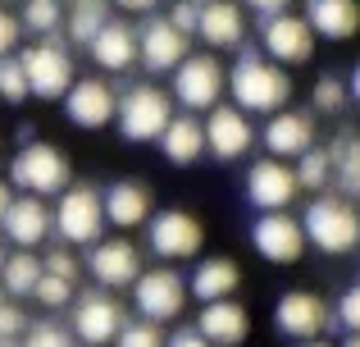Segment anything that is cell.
<instances>
[{
	"mask_svg": "<svg viewBox=\"0 0 360 347\" xmlns=\"http://www.w3.org/2000/svg\"><path fill=\"white\" fill-rule=\"evenodd\" d=\"M115 119H119V133L128 137V142H160L165 128L174 124V96L150 87V82H137V87H128L119 96Z\"/></svg>",
	"mask_w": 360,
	"mask_h": 347,
	"instance_id": "cell-4",
	"label": "cell"
},
{
	"mask_svg": "<svg viewBox=\"0 0 360 347\" xmlns=\"http://www.w3.org/2000/svg\"><path fill=\"white\" fill-rule=\"evenodd\" d=\"M41 265H46V275H60V279H69V284H78V256H73L69 247H55Z\"/></svg>",
	"mask_w": 360,
	"mask_h": 347,
	"instance_id": "cell-41",
	"label": "cell"
},
{
	"mask_svg": "<svg viewBox=\"0 0 360 347\" xmlns=\"http://www.w3.org/2000/svg\"><path fill=\"white\" fill-rule=\"evenodd\" d=\"M238 284H242L238 260L210 256V260H201V265L192 270V279H187V293H192L201 306H210V302H229V297L238 293Z\"/></svg>",
	"mask_w": 360,
	"mask_h": 347,
	"instance_id": "cell-25",
	"label": "cell"
},
{
	"mask_svg": "<svg viewBox=\"0 0 360 347\" xmlns=\"http://www.w3.org/2000/svg\"><path fill=\"white\" fill-rule=\"evenodd\" d=\"M123 324H128V315H123L115 293H105V288L78 293V302H73V324H69L73 339H82L87 347H105L123 334Z\"/></svg>",
	"mask_w": 360,
	"mask_h": 347,
	"instance_id": "cell-9",
	"label": "cell"
},
{
	"mask_svg": "<svg viewBox=\"0 0 360 347\" xmlns=\"http://www.w3.org/2000/svg\"><path fill=\"white\" fill-rule=\"evenodd\" d=\"M32 297L46 306V311H64V306L78 302L73 284H69V279H60V275H41V284H37V293H32Z\"/></svg>",
	"mask_w": 360,
	"mask_h": 347,
	"instance_id": "cell-34",
	"label": "cell"
},
{
	"mask_svg": "<svg viewBox=\"0 0 360 347\" xmlns=\"http://www.w3.org/2000/svg\"><path fill=\"white\" fill-rule=\"evenodd\" d=\"M169 23H174L183 37H192L196 27H201V0H178V5L169 9Z\"/></svg>",
	"mask_w": 360,
	"mask_h": 347,
	"instance_id": "cell-39",
	"label": "cell"
},
{
	"mask_svg": "<svg viewBox=\"0 0 360 347\" xmlns=\"http://www.w3.org/2000/svg\"><path fill=\"white\" fill-rule=\"evenodd\" d=\"M201 42L214 46V51H238L246 42V18H242V5L233 0H201Z\"/></svg>",
	"mask_w": 360,
	"mask_h": 347,
	"instance_id": "cell-22",
	"label": "cell"
},
{
	"mask_svg": "<svg viewBox=\"0 0 360 347\" xmlns=\"http://www.w3.org/2000/svg\"><path fill=\"white\" fill-rule=\"evenodd\" d=\"M0 229H5V238L14 242L18 251H32L55 233V210H46L41 196H14V206H9L5 220H0Z\"/></svg>",
	"mask_w": 360,
	"mask_h": 347,
	"instance_id": "cell-20",
	"label": "cell"
},
{
	"mask_svg": "<svg viewBox=\"0 0 360 347\" xmlns=\"http://www.w3.org/2000/svg\"><path fill=\"white\" fill-rule=\"evenodd\" d=\"M333 324H342L347 334H360V284H352V288H347L342 297H338Z\"/></svg>",
	"mask_w": 360,
	"mask_h": 347,
	"instance_id": "cell-38",
	"label": "cell"
},
{
	"mask_svg": "<svg viewBox=\"0 0 360 347\" xmlns=\"http://www.w3.org/2000/svg\"><path fill=\"white\" fill-rule=\"evenodd\" d=\"M169 339L160 334V324H150V320H128L123 324V334L115 339V347H165Z\"/></svg>",
	"mask_w": 360,
	"mask_h": 347,
	"instance_id": "cell-37",
	"label": "cell"
},
{
	"mask_svg": "<svg viewBox=\"0 0 360 347\" xmlns=\"http://www.w3.org/2000/svg\"><path fill=\"white\" fill-rule=\"evenodd\" d=\"M301 229H306V242L324 256H347L360 247V206L342 192H324L306 206Z\"/></svg>",
	"mask_w": 360,
	"mask_h": 347,
	"instance_id": "cell-2",
	"label": "cell"
},
{
	"mask_svg": "<svg viewBox=\"0 0 360 347\" xmlns=\"http://www.w3.org/2000/svg\"><path fill=\"white\" fill-rule=\"evenodd\" d=\"M18 37H23V23H18V18L9 14L5 5H0V60H5V55H14Z\"/></svg>",
	"mask_w": 360,
	"mask_h": 347,
	"instance_id": "cell-42",
	"label": "cell"
},
{
	"mask_svg": "<svg viewBox=\"0 0 360 347\" xmlns=\"http://www.w3.org/2000/svg\"><path fill=\"white\" fill-rule=\"evenodd\" d=\"M146 242L160 260H187V256L201 251L205 229L192 210H160V215H150V224H146Z\"/></svg>",
	"mask_w": 360,
	"mask_h": 347,
	"instance_id": "cell-10",
	"label": "cell"
},
{
	"mask_svg": "<svg viewBox=\"0 0 360 347\" xmlns=\"http://www.w3.org/2000/svg\"><path fill=\"white\" fill-rule=\"evenodd\" d=\"M306 23L315 27V37L352 42L360 32V0H306Z\"/></svg>",
	"mask_w": 360,
	"mask_h": 347,
	"instance_id": "cell-26",
	"label": "cell"
},
{
	"mask_svg": "<svg viewBox=\"0 0 360 347\" xmlns=\"http://www.w3.org/2000/svg\"><path fill=\"white\" fill-rule=\"evenodd\" d=\"M160 151H165V160L174 165H196L210 146H205V124L196 115H174V124L165 128V137H160Z\"/></svg>",
	"mask_w": 360,
	"mask_h": 347,
	"instance_id": "cell-27",
	"label": "cell"
},
{
	"mask_svg": "<svg viewBox=\"0 0 360 347\" xmlns=\"http://www.w3.org/2000/svg\"><path fill=\"white\" fill-rule=\"evenodd\" d=\"M246 9H255V14H260V23L264 18H278V14H288L292 9V0H242Z\"/></svg>",
	"mask_w": 360,
	"mask_h": 347,
	"instance_id": "cell-44",
	"label": "cell"
},
{
	"mask_svg": "<svg viewBox=\"0 0 360 347\" xmlns=\"http://www.w3.org/2000/svg\"><path fill=\"white\" fill-rule=\"evenodd\" d=\"M101 201H105V220L115 224V229H137V224L150 220V187L137 183V178L110 183L105 192H101Z\"/></svg>",
	"mask_w": 360,
	"mask_h": 347,
	"instance_id": "cell-24",
	"label": "cell"
},
{
	"mask_svg": "<svg viewBox=\"0 0 360 347\" xmlns=\"http://www.w3.org/2000/svg\"><path fill=\"white\" fill-rule=\"evenodd\" d=\"M46 265L32 256V251H14V256L5 260V270H0V284H5L9 297H32L37 284H41Z\"/></svg>",
	"mask_w": 360,
	"mask_h": 347,
	"instance_id": "cell-30",
	"label": "cell"
},
{
	"mask_svg": "<svg viewBox=\"0 0 360 347\" xmlns=\"http://www.w3.org/2000/svg\"><path fill=\"white\" fill-rule=\"evenodd\" d=\"M333 324V311L319 293H283L274 306V329L292 343H315Z\"/></svg>",
	"mask_w": 360,
	"mask_h": 347,
	"instance_id": "cell-11",
	"label": "cell"
},
{
	"mask_svg": "<svg viewBox=\"0 0 360 347\" xmlns=\"http://www.w3.org/2000/svg\"><path fill=\"white\" fill-rule=\"evenodd\" d=\"M64 5H78V0H64Z\"/></svg>",
	"mask_w": 360,
	"mask_h": 347,
	"instance_id": "cell-52",
	"label": "cell"
},
{
	"mask_svg": "<svg viewBox=\"0 0 360 347\" xmlns=\"http://www.w3.org/2000/svg\"><path fill=\"white\" fill-rule=\"evenodd\" d=\"M18 60H23L32 96H41V101H64L69 87L78 82L73 78V55H69V46H64L60 37H46V42L18 51Z\"/></svg>",
	"mask_w": 360,
	"mask_h": 347,
	"instance_id": "cell-6",
	"label": "cell"
},
{
	"mask_svg": "<svg viewBox=\"0 0 360 347\" xmlns=\"http://www.w3.org/2000/svg\"><path fill=\"white\" fill-rule=\"evenodd\" d=\"M347 87H352V101L360 106V60H356V69H352V78H347Z\"/></svg>",
	"mask_w": 360,
	"mask_h": 347,
	"instance_id": "cell-47",
	"label": "cell"
},
{
	"mask_svg": "<svg viewBox=\"0 0 360 347\" xmlns=\"http://www.w3.org/2000/svg\"><path fill=\"white\" fill-rule=\"evenodd\" d=\"M196 329L205 334V343L214 347H242L246 334H251V315H246L242 302H210L201 306V315H196Z\"/></svg>",
	"mask_w": 360,
	"mask_h": 347,
	"instance_id": "cell-23",
	"label": "cell"
},
{
	"mask_svg": "<svg viewBox=\"0 0 360 347\" xmlns=\"http://www.w3.org/2000/svg\"><path fill=\"white\" fill-rule=\"evenodd\" d=\"M229 96H233L238 110H246V115L269 119V115H278V110H288L292 73L283 69V64H274L260 46H242L238 64H233V73H229Z\"/></svg>",
	"mask_w": 360,
	"mask_h": 347,
	"instance_id": "cell-1",
	"label": "cell"
},
{
	"mask_svg": "<svg viewBox=\"0 0 360 347\" xmlns=\"http://www.w3.org/2000/svg\"><path fill=\"white\" fill-rule=\"evenodd\" d=\"M9 206H14V192H9V183L0 178V220H5V210H9Z\"/></svg>",
	"mask_w": 360,
	"mask_h": 347,
	"instance_id": "cell-46",
	"label": "cell"
},
{
	"mask_svg": "<svg viewBox=\"0 0 360 347\" xmlns=\"http://www.w3.org/2000/svg\"><path fill=\"white\" fill-rule=\"evenodd\" d=\"M301 183H297V170L283 160H255L251 170H246V201L255 206L260 215H274V210H288L292 201H297Z\"/></svg>",
	"mask_w": 360,
	"mask_h": 347,
	"instance_id": "cell-13",
	"label": "cell"
},
{
	"mask_svg": "<svg viewBox=\"0 0 360 347\" xmlns=\"http://www.w3.org/2000/svg\"><path fill=\"white\" fill-rule=\"evenodd\" d=\"M5 260H9V256H5V247H0V270H5Z\"/></svg>",
	"mask_w": 360,
	"mask_h": 347,
	"instance_id": "cell-50",
	"label": "cell"
},
{
	"mask_svg": "<svg viewBox=\"0 0 360 347\" xmlns=\"http://www.w3.org/2000/svg\"><path fill=\"white\" fill-rule=\"evenodd\" d=\"M352 101V87H347L342 78H333V73H324V78L315 82V110H324V115H338V110Z\"/></svg>",
	"mask_w": 360,
	"mask_h": 347,
	"instance_id": "cell-35",
	"label": "cell"
},
{
	"mask_svg": "<svg viewBox=\"0 0 360 347\" xmlns=\"http://www.w3.org/2000/svg\"><path fill=\"white\" fill-rule=\"evenodd\" d=\"M251 247L260 251L264 260H274V265H292V260H301V251H306V229H301V220L288 215V210L260 215V220L251 224Z\"/></svg>",
	"mask_w": 360,
	"mask_h": 347,
	"instance_id": "cell-14",
	"label": "cell"
},
{
	"mask_svg": "<svg viewBox=\"0 0 360 347\" xmlns=\"http://www.w3.org/2000/svg\"><path fill=\"white\" fill-rule=\"evenodd\" d=\"M27 96H32V87H27L23 60H18V55H5V60H0V101H5V106H23Z\"/></svg>",
	"mask_w": 360,
	"mask_h": 347,
	"instance_id": "cell-33",
	"label": "cell"
},
{
	"mask_svg": "<svg viewBox=\"0 0 360 347\" xmlns=\"http://www.w3.org/2000/svg\"><path fill=\"white\" fill-rule=\"evenodd\" d=\"M224 82L229 78H224V64L214 55H187L174 69V101L187 115H196V110L210 115L214 106H224Z\"/></svg>",
	"mask_w": 360,
	"mask_h": 347,
	"instance_id": "cell-8",
	"label": "cell"
},
{
	"mask_svg": "<svg viewBox=\"0 0 360 347\" xmlns=\"http://www.w3.org/2000/svg\"><path fill=\"white\" fill-rule=\"evenodd\" d=\"M23 334H27V315L18 306L0 302V343H23Z\"/></svg>",
	"mask_w": 360,
	"mask_h": 347,
	"instance_id": "cell-40",
	"label": "cell"
},
{
	"mask_svg": "<svg viewBox=\"0 0 360 347\" xmlns=\"http://www.w3.org/2000/svg\"><path fill=\"white\" fill-rule=\"evenodd\" d=\"M0 347H23V343H0Z\"/></svg>",
	"mask_w": 360,
	"mask_h": 347,
	"instance_id": "cell-51",
	"label": "cell"
},
{
	"mask_svg": "<svg viewBox=\"0 0 360 347\" xmlns=\"http://www.w3.org/2000/svg\"><path fill=\"white\" fill-rule=\"evenodd\" d=\"M205 146H210L214 160H242L246 151L255 146V124L251 115L238 106H214L210 115H205Z\"/></svg>",
	"mask_w": 360,
	"mask_h": 347,
	"instance_id": "cell-16",
	"label": "cell"
},
{
	"mask_svg": "<svg viewBox=\"0 0 360 347\" xmlns=\"http://www.w3.org/2000/svg\"><path fill=\"white\" fill-rule=\"evenodd\" d=\"M23 347H73V329L51 324V320H37V324H27Z\"/></svg>",
	"mask_w": 360,
	"mask_h": 347,
	"instance_id": "cell-36",
	"label": "cell"
},
{
	"mask_svg": "<svg viewBox=\"0 0 360 347\" xmlns=\"http://www.w3.org/2000/svg\"><path fill=\"white\" fill-rule=\"evenodd\" d=\"M64 18H69L64 0H23L18 23H23V32H37V42H46V37H60Z\"/></svg>",
	"mask_w": 360,
	"mask_h": 347,
	"instance_id": "cell-31",
	"label": "cell"
},
{
	"mask_svg": "<svg viewBox=\"0 0 360 347\" xmlns=\"http://www.w3.org/2000/svg\"><path fill=\"white\" fill-rule=\"evenodd\" d=\"M260 46L274 64H310L315 55V27L306 23V14H278V18H264L260 23Z\"/></svg>",
	"mask_w": 360,
	"mask_h": 347,
	"instance_id": "cell-12",
	"label": "cell"
},
{
	"mask_svg": "<svg viewBox=\"0 0 360 347\" xmlns=\"http://www.w3.org/2000/svg\"><path fill=\"white\" fill-rule=\"evenodd\" d=\"M260 142L274 160H301V156L315 146V119H310L306 110H278V115L264 119Z\"/></svg>",
	"mask_w": 360,
	"mask_h": 347,
	"instance_id": "cell-18",
	"label": "cell"
},
{
	"mask_svg": "<svg viewBox=\"0 0 360 347\" xmlns=\"http://www.w3.org/2000/svg\"><path fill=\"white\" fill-rule=\"evenodd\" d=\"M297 183H301V192L324 196L328 183H333V156H328L324 146H310V151L297 160Z\"/></svg>",
	"mask_w": 360,
	"mask_h": 347,
	"instance_id": "cell-32",
	"label": "cell"
},
{
	"mask_svg": "<svg viewBox=\"0 0 360 347\" xmlns=\"http://www.w3.org/2000/svg\"><path fill=\"white\" fill-rule=\"evenodd\" d=\"M115 5H123L128 14H155V5H160V0H115Z\"/></svg>",
	"mask_w": 360,
	"mask_h": 347,
	"instance_id": "cell-45",
	"label": "cell"
},
{
	"mask_svg": "<svg viewBox=\"0 0 360 347\" xmlns=\"http://www.w3.org/2000/svg\"><path fill=\"white\" fill-rule=\"evenodd\" d=\"M105 23H110V0H78V5H69L64 32H69L73 46H91Z\"/></svg>",
	"mask_w": 360,
	"mask_h": 347,
	"instance_id": "cell-28",
	"label": "cell"
},
{
	"mask_svg": "<svg viewBox=\"0 0 360 347\" xmlns=\"http://www.w3.org/2000/svg\"><path fill=\"white\" fill-rule=\"evenodd\" d=\"M342 347H360V334H347V343Z\"/></svg>",
	"mask_w": 360,
	"mask_h": 347,
	"instance_id": "cell-48",
	"label": "cell"
},
{
	"mask_svg": "<svg viewBox=\"0 0 360 347\" xmlns=\"http://www.w3.org/2000/svg\"><path fill=\"white\" fill-rule=\"evenodd\" d=\"M87 51H91V60H96L105 73H123V69H132V64H141L137 27H132L128 18H110V23L101 27V37L87 46Z\"/></svg>",
	"mask_w": 360,
	"mask_h": 347,
	"instance_id": "cell-21",
	"label": "cell"
},
{
	"mask_svg": "<svg viewBox=\"0 0 360 347\" xmlns=\"http://www.w3.org/2000/svg\"><path fill=\"white\" fill-rule=\"evenodd\" d=\"M132 306H137L141 320L150 324H169L183 315L187 306V279L178 270L160 265V270H141V279L132 284Z\"/></svg>",
	"mask_w": 360,
	"mask_h": 347,
	"instance_id": "cell-7",
	"label": "cell"
},
{
	"mask_svg": "<svg viewBox=\"0 0 360 347\" xmlns=\"http://www.w3.org/2000/svg\"><path fill=\"white\" fill-rule=\"evenodd\" d=\"M64 115L78 128H105L119 115V96L105 78H78L64 96Z\"/></svg>",
	"mask_w": 360,
	"mask_h": 347,
	"instance_id": "cell-19",
	"label": "cell"
},
{
	"mask_svg": "<svg viewBox=\"0 0 360 347\" xmlns=\"http://www.w3.org/2000/svg\"><path fill=\"white\" fill-rule=\"evenodd\" d=\"M328 156H333V183L342 196H360V133H342L333 146H328Z\"/></svg>",
	"mask_w": 360,
	"mask_h": 347,
	"instance_id": "cell-29",
	"label": "cell"
},
{
	"mask_svg": "<svg viewBox=\"0 0 360 347\" xmlns=\"http://www.w3.org/2000/svg\"><path fill=\"white\" fill-rule=\"evenodd\" d=\"M137 46L150 73H174L187 60V37L169 23V14H146V23L137 27Z\"/></svg>",
	"mask_w": 360,
	"mask_h": 347,
	"instance_id": "cell-17",
	"label": "cell"
},
{
	"mask_svg": "<svg viewBox=\"0 0 360 347\" xmlns=\"http://www.w3.org/2000/svg\"><path fill=\"white\" fill-rule=\"evenodd\" d=\"M87 270L105 293H119V288H132L141 279V251L128 238H101L87 251Z\"/></svg>",
	"mask_w": 360,
	"mask_h": 347,
	"instance_id": "cell-15",
	"label": "cell"
},
{
	"mask_svg": "<svg viewBox=\"0 0 360 347\" xmlns=\"http://www.w3.org/2000/svg\"><path fill=\"white\" fill-rule=\"evenodd\" d=\"M105 201L91 183H73L69 192L55 206V233H60L69 247H96L101 233H105Z\"/></svg>",
	"mask_w": 360,
	"mask_h": 347,
	"instance_id": "cell-5",
	"label": "cell"
},
{
	"mask_svg": "<svg viewBox=\"0 0 360 347\" xmlns=\"http://www.w3.org/2000/svg\"><path fill=\"white\" fill-rule=\"evenodd\" d=\"M165 347H214V343H205V334L196 329V324H183V329L169 334V343H165Z\"/></svg>",
	"mask_w": 360,
	"mask_h": 347,
	"instance_id": "cell-43",
	"label": "cell"
},
{
	"mask_svg": "<svg viewBox=\"0 0 360 347\" xmlns=\"http://www.w3.org/2000/svg\"><path fill=\"white\" fill-rule=\"evenodd\" d=\"M9 183L23 196H64L73 187V165L51 142H23V151L9 160Z\"/></svg>",
	"mask_w": 360,
	"mask_h": 347,
	"instance_id": "cell-3",
	"label": "cell"
},
{
	"mask_svg": "<svg viewBox=\"0 0 360 347\" xmlns=\"http://www.w3.org/2000/svg\"><path fill=\"white\" fill-rule=\"evenodd\" d=\"M297 347H328V343H319V339H315V343H297Z\"/></svg>",
	"mask_w": 360,
	"mask_h": 347,
	"instance_id": "cell-49",
	"label": "cell"
}]
</instances>
